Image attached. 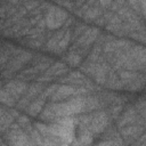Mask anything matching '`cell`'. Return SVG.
Wrapping results in <instances>:
<instances>
[{
	"label": "cell",
	"mask_w": 146,
	"mask_h": 146,
	"mask_svg": "<svg viewBox=\"0 0 146 146\" xmlns=\"http://www.w3.org/2000/svg\"><path fill=\"white\" fill-rule=\"evenodd\" d=\"M138 3L140 5V9H141V13L144 15V8H145V0H137Z\"/></svg>",
	"instance_id": "cell-29"
},
{
	"label": "cell",
	"mask_w": 146,
	"mask_h": 146,
	"mask_svg": "<svg viewBox=\"0 0 146 146\" xmlns=\"http://www.w3.org/2000/svg\"><path fill=\"white\" fill-rule=\"evenodd\" d=\"M7 140L9 144L13 145H29L33 144L30 139L29 135L25 130H23L22 127H19L18 123L11 124L9 128V131L7 132Z\"/></svg>",
	"instance_id": "cell-3"
},
{
	"label": "cell",
	"mask_w": 146,
	"mask_h": 146,
	"mask_svg": "<svg viewBox=\"0 0 146 146\" xmlns=\"http://www.w3.org/2000/svg\"><path fill=\"white\" fill-rule=\"evenodd\" d=\"M86 89L84 88H76L70 84H63V86H58L57 89L55 90V92L50 96L51 102H60L63 99H66L71 96H82L86 94Z\"/></svg>",
	"instance_id": "cell-4"
},
{
	"label": "cell",
	"mask_w": 146,
	"mask_h": 146,
	"mask_svg": "<svg viewBox=\"0 0 146 146\" xmlns=\"http://www.w3.org/2000/svg\"><path fill=\"white\" fill-rule=\"evenodd\" d=\"M70 40H71V32L70 31H66L65 34H64V36L59 40V42L52 49V52H55V54H62L67 48V46L70 43Z\"/></svg>",
	"instance_id": "cell-13"
},
{
	"label": "cell",
	"mask_w": 146,
	"mask_h": 146,
	"mask_svg": "<svg viewBox=\"0 0 146 146\" xmlns=\"http://www.w3.org/2000/svg\"><path fill=\"white\" fill-rule=\"evenodd\" d=\"M68 15L65 10L57 7H50L44 17V24L50 30H57L65 24Z\"/></svg>",
	"instance_id": "cell-2"
},
{
	"label": "cell",
	"mask_w": 146,
	"mask_h": 146,
	"mask_svg": "<svg viewBox=\"0 0 146 146\" xmlns=\"http://www.w3.org/2000/svg\"><path fill=\"white\" fill-rule=\"evenodd\" d=\"M67 62L71 66H78L81 64L82 62V57L79 55V54H75V52H70L68 56H67Z\"/></svg>",
	"instance_id": "cell-22"
},
{
	"label": "cell",
	"mask_w": 146,
	"mask_h": 146,
	"mask_svg": "<svg viewBox=\"0 0 146 146\" xmlns=\"http://www.w3.org/2000/svg\"><path fill=\"white\" fill-rule=\"evenodd\" d=\"M98 107H99V100L96 97L90 96V97H87L86 98V102H84V111H94V110H96Z\"/></svg>",
	"instance_id": "cell-20"
},
{
	"label": "cell",
	"mask_w": 146,
	"mask_h": 146,
	"mask_svg": "<svg viewBox=\"0 0 146 146\" xmlns=\"http://www.w3.org/2000/svg\"><path fill=\"white\" fill-rule=\"evenodd\" d=\"M141 131H143V128H140L138 125H132L131 123L121 128V133L125 138H128V137H137V135L139 132H141Z\"/></svg>",
	"instance_id": "cell-12"
},
{
	"label": "cell",
	"mask_w": 146,
	"mask_h": 146,
	"mask_svg": "<svg viewBox=\"0 0 146 146\" xmlns=\"http://www.w3.org/2000/svg\"><path fill=\"white\" fill-rule=\"evenodd\" d=\"M67 72H68V67L65 64H63V63H55L54 65L49 66L44 71L43 74H44V76H47L50 80H52L55 76H60V75H63V74H65Z\"/></svg>",
	"instance_id": "cell-9"
},
{
	"label": "cell",
	"mask_w": 146,
	"mask_h": 146,
	"mask_svg": "<svg viewBox=\"0 0 146 146\" xmlns=\"http://www.w3.org/2000/svg\"><path fill=\"white\" fill-rule=\"evenodd\" d=\"M39 5V1L36 0H29L25 5V9L26 10H31V9H36V6Z\"/></svg>",
	"instance_id": "cell-25"
},
{
	"label": "cell",
	"mask_w": 146,
	"mask_h": 146,
	"mask_svg": "<svg viewBox=\"0 0 146 146\" xmlns=\"http://www.w3.org/2000/svg\"><path fill=\"white\" fill-rule=\"evenodd\" d=\"M15 102H16V99L6 89L0 88V103L1 104H5L7 106H14Z\"/></svg>",
	"instance_id": "cell-18"
},
{
	"label": "cell",
	"mask_w": 146,
	"mask_h": 146,
	"mask_svg": "<svg viewBox=\"0 0 146 146\" xmlns=\"http://www.w3.org/2000/svg\"><path fill=\"white\" fill-rule=\"evenodd\" d=\"M7 59H8V57H7L6 54H0V66H1L2 64H6Z\"/></svg>",
	"instance_id": "cell-28"
},
{
	"label": "cell",
	"mask_w": 146,
	"mask_h": 146,
	"mask_svg": "<svg viewBox=\"0 0 146 146\" xmlns=\"http://www.w3.org/2000/svg\"><path fill=\"white\" fill-rule=\"evenodd\" d=\"M0 88H1V84H0Z\"/></svg>",
	"instance_id": "cell-31"
},
{
	"label": "cell",
	"mask_w": 146,
	"mask_h": 146,
	"mask_svg": "<svg viewBox=\"0 0 146 146\" xmlns=\"http://www.w3.org/2000/svg\"><path fill=\"white\" fill-rule=\"evenodd\" d=\"M84 102L86 97L73 96V98L66 102H52L48 106L57 117H63L82 113L84 111Z\"/></svg>",
	"instance_id": "cell-1"
},
{
	"label": "cell",
	"mask_w": 146,
	"mask_h": 146,
	"mask_svg": "<svg viewBox=\"0 0 146 146\" xmlns=\"http://www.w3.org/2000/svg\"><path fill=\"white\" fill-rule=\"evenodd\" d=\"M9 3H11V5H17L18 2H19V0H7Z\"/></svg>",
	"instance_id": "cell-30"
},
{
	"label": "cell",
	"mask_w": 146,
	"mask_h": 146,
	"mask_svg": "<svg viewBox=\"0 0 146 146\" xmlns=\"http://www.w3.org/2000/svg\"><path fill=\"white\" fill-rule=\"evenodd\" d=\"M122 27V21L119 15L111 16L108 18V24H107V30L114 33H119V30Z\"/></svg>",
	"instance_id": "cell-15"
},
{
	"label": "cell",
	"mask_w": 146,
	"mask_h": 146,
	"mask_svg": "<svg viewBox=\"0 0 146 146\" xmlns=\"http://www.w3.org/2000/svg\"><path fill=\"white\" fill-rule=\"evenodd\" d=\"M14 121V116L0 106V132L7 131Z\"/></svg>",
	"instance_id": "cell-10"
},
{
	"label": "cell",
	"mask_w": 146,
	"mask_h": 146,
	"mask_svg": "<svg viewBox=\"0 0 146 146\" xmlns=\"http://www.w3.org/2000/svg\"><path fill=\"white\" fill-rule=\"evenodd\" d=\"M63 81L65 82H68V83H78V84H82L86 82V78L83 76V74L79 71H74V72H71L68 73L64 79Z\"/></svg>",
	"instance_id": "cell-14"
},
{
	"label": "cell",
	"mask_w": 146,
	"mask_h": 146,
	"mask_svg": "<svg viewBox=\"0 0 146 146\" xmlns=\"http://www.w3.org/2000/svg\"><path fill=\"white\" fill-rule=\"evenodd\" d=\"M17 119H18V120H17V123H18L19 127H22V128H25L27 124H30V120H29L27 116H25V115H21V116H18Z\"/></svg>",
	"instance_id": "cell-24"
},
{
	"label": "cell",
	"mask_w": 146,
	"mask_h": 146,
	"mask_svg": "<svg viewBox=\"0 0 146 146\" xmlns=\"http://www.w3.org/2000/svg\"><path fill=\"white\" fill-rule=\"evenodd\" d=\"M65 32H66L65 30H59L56 34H54V35L48 40V42H47V49L50 50V51H52V49L56 47V44L59 42V40L64 36Z\"/></svg>",
	"instance_id": "cell-19"
},
{
	"label": "cell",
	"mask_w": 146,
	"mask_h": 146,
	"mask_svg": "<svg viewBox=\"0 0 146 146\" xmlns=\"http://www.w3.org/2000/svg\"><path fill=\"white\" fill-rule=\"evenodd\" d=\"M57 87H58V86H56V84H51V86H49L48 88H46L43 91H41V92H40L41 98H42V99H44V98L50 97V96L55 92V90L57 89Z\"/></svg>",
	"instance_id": "cell-23"
},
{
	"label": "cell",
	"mask_w": 146,
	"mask_h": 146,
	"mask_svg": "<svg viewBox=\"0 0 146 146\" xmlns=\"http://www.w3.org/2000/svg\"><path fill=\"white\" fill-rule=\"evenodd\" d=\"M100 15H102V10L99 8H89L84 13V17L88 21H90V19H97Z\"/></svg>",
	"instance_id": "cell-21"
},
{
	"label": "cell",
	"mask_w": 146,
	"mask_h": 146,
	"mask_svg": "<svg viewBox=\"0 0 146 146\" xmlns=\"http://www.w3.org/2000/svg\"><path fill=\"white\" fill-rule=\"evenodd\" d=\"M112 2H113V0H99L100 6H103V7H110V5Z\"/></svg>",
	"instance_id": "cell-27"
},
{
	"label": "cell",
	"mask_w": 146,
	"mask_h": 146,
	"mask_svg": "<svg viewBox=\"0 0 146 146\" xmlns=\"http://www.w3.org/2000/svg\"><path fill=\"white\" fill-rule=\"evenodd\" d=\"M135 119H136V111L133 108H129L122 115V117H121V120L119 122V127L122 128V127H124L127 124H130V123H132L135 121Z\"/></svg>",
	"instance_id": "cell-16"
},
{
	"label": "cell",
	"mask_w": 146,
	"mask_h": 146,
	"mask_svg": "<svg viewBox=\"0 0 146 146\" xmlns=\"http://www.w3.org/2000/svg\"><path fill=\"white\" fill-rule=\"evenodd\" d=\"M29 44H30V47H32V48H39V47L42 44V41L36 40V39L34 38V40H31V41L29 42Z\"/></svg>",
	"instance_id": "cell-26"
},
{
	"label": "cell",
	"mask_w": 146,
	"mask_h": 146,
	"mask_svg": "<svg viewBox=\"0 0 146 146\" xmlns=\"http://www.w3.org/2000/svg\"><path fill=\"white\" fill-rule=\"evenodd\" d=\"M107 123H108L107 114L105 112L100 111V112H97V113L89 115V122H88L87 129L92 135H97V133H100L105 130V128L107 127Z\"/></svg>",
	"instance_id": "cell-5"
},
{
	"label": "cell",
	"mask_w": 146,
	"mask_h": 146,
	"mask_svg": "<svg viewBox=\"0 0 146 146\" xmlns=\"http://www.w3.org/2000/svg\"><path fill=\"white\" fill-rule=\"evenodd\" d=\"M27 83L24 81H19V80H15V81H9L8 83L5 84L3 89H6L15 99L22 97L24 95V92L27 89Z\"/></svg>",
	"instance_id": "cell-8"
},
{
	"label": "cell",
	"mask_w": 146,
	"mask_h": 146,
	"mask_svg": "<svg viewBox=\"0 0 146 146\" xmlns=\"http://www.w3.org/2000/svg\"><path fill=\"white\" fill-rule=\"evenodd\" d=\"M43 88V84L41 82H36V83H33L31 86L27 87L26 91L24 92V96L22 98V100L17 104V108H26L27 104H30V102L32 99H34V97L41 92Z\"/></svg>",
	"instance_id": "cell-7"
},
{
	"label": "cell",
	"mask_w": 146,
	"mask_h": 146,
	"mask_svg": "<svg viewBox=\"0 0 146 146\" xmlns=\"http://www.w3.org/2000/svg\"><path fill=\"white\" fill-rule=\"evenodd\" d=\"M44 105H46V103H44V100L42 98H40V99H33V102L30 103L29 106H26V112L31 116H36L42 111V108H43Z\"/></svg>",
	"instance_id": "cell-11"
},
{
	"label": "cell",
	"mask_w": 146,
	"mask_h": 146,
	"mask_svg": "<svg viewBox=\"0 0 146 146\" xmlns=\"http://www.w3.org/2000/svg\"><path fill=\"white\" fill-rule=\"evenodd\" d=\"M32 59V54L29 51H19V54H17L8 64H7V71L6 73H8L9 75L17 72L18 70H21L27 62H30ZM6 74V75H8Z\"/></svg>",
	"instance_id": "cell-6"
},
{
	"label": "cell",
	"mask_w": 146,
	"mask_h": 146,
	"mask_svg": "<svg viewBox=\"0 0 146 146\" xmlns=\"http://www.w3.org/2000/svg\"><path fill=\"white\" fill-rule=\"evenodd\" d=\"M92 75H94V78H95V80H96L97 83L104 84L106 82V71H105V68H104L103 65L96 66Z\"/></svg>",
	"instance_id": "cell-17"
}]
</instances>
